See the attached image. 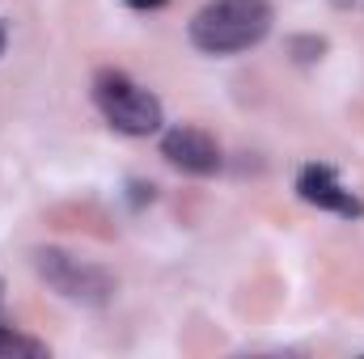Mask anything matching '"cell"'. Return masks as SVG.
Returning <instances> with one entry per match:
<instances>
[{
    "label": "cell",
    "instance_id": "obj_1",
    "mask_svg": "<svg viewBox=\"0 0 364 359\" xmlns=\"http://www.w3.org/2000/svg\"><path fill=\"white\" fill-rule=\"evenodd\" d=\"M272 21L275 13L267 0H208L191 17L186 34L203 55H237L259 47L272 34Z\"/></svg>",
    "mask_w": 364,
    "mask_h": 359
},
{
    "label": "cell",
    "instance_id": "obj_8",
    "mask_svg": "<svg viewBox=\"0 0 364 359\" xmlns=\"http://www.w3.org/2000/svg\"><path fill=\"white\" fill-rule=\"evenodd\" d=\"M339 13H364V0H331Z\"/></svg>",
    "mask_w": 364,
    "mask_h": 359
},
{
    "label": "cell",
    "instance_id": "obj_4",
    "mask_svg": "<svg viewBox=\"0 0 364 359\" xmlns=\"http://www.w3.org/2000/svg\"><path fill=\"white\" fill-rule=\"evenodd\" d=\"M161 157L182 170V174H191V178H208V174H216L220 170V144L208 136V131H199V127H170L166 136H161Z\"/></svg>",
    "mask_w": 364,
    "mask_h": 359
},
{
    "label": "cell",
    "instance_id": "obj_10",
    "mask_svg": "<svg viewBox=\"0 0 364 359\" xmlns=\"http://www.w3.org/2000/svg\"><path fill=\"white\" fill-rule=\"evenodd\" d=\"M0 55H4V26H0Z\"/></svg>",
    "mask_w": 364,
    "mask_h": 359
},
{
    "label": "cell",
    "instance_id": "obj_3",
    "mask_svg": "<svg viewBox=\"0 0 364 359\" xmlns=\"http://www.w3.org/2000/svg\"><path fill=\"white\" fill-rule=\"evenodd\" d=\"M34 270H38V279L47 283V287H55L64 300H73V304H106L110 296H114V279L106 275L102 267H93V263H81L77 254H68V250H55V245H43V250H34Z\"/></svg>",
    "mask_w": 364,
    "mask_h": 359
},
{
    "label": "cell",
    "instance_id": "obj_9",
    "mask_svg": "<svg viewBox=\"0 0 364 359\" xmlns=\"http://www.w3.org/2000/svg\"><path fill=\"white\" fill-rule=\"evenodd\" d=\"M123 4H132V9H161L166 0H123Z\"/></svg>",
    "mask_w": 364,
    "mask_h": 359
},
{
    "label": "cell",
    "instance_id": "obj_6",
    "mask_svg": "<svg viewBox=\"0 0 364 359\" xmlns=\"http://www.w3.org/2000/svg\"><path fill=\"white\" fill-rule=\"evenodd\" d=\"M43 355H47V343L26 338V334L0 326V359H43Z\"/></svg>",
    "mask_w": 364,
    "mask_h": 359
},
{
    "label": "cell",
    "instance_id": "obj_7",
    "mask_svg": "<svg viewBox=\"0 0 364 359\" xmlns=\"http://www.w3.org/2000/svg\"><path fill=\"white\" fill-rule=\"evenodd\" d=\"M288 51H292L301 64H318L322 51H326V38H318V34H301V38H288Z\"/></svg>",
    "mask_w": 364,
    "mask_h": 359
},
{
    "label": "cell",
    "instance_id": "obj_2",
    "mask_svg": "<svg viewBox=\"0 0 364 359\" xmlns=\"http://www.w3.org/2000/svg\"><path fill=\"white\" fill-rule=\"evenodd\" d=\"M93 101L102 110V118L119 131V136H153L166 123V110L157 101V93L136 85L127 72L119 68H102L93 77Z\"/></svg>",
    "mask_w": 364,
    "mask_h": 359
},
{
    "label": "cell",
    "instance_id": "obj_11",
    "mask_svg": "<svg viewBox=\"0 0 364 359\" xmlns=\"http://www.w3.org/2000/svg\"><path fill=\"white\" fill-rule=\"evenodd\" d=\"M0 292H4V287H0Z\"/></svg>",
    "mask_w": 364,
    "mask_h": 359
},
{
    "label": "cell",
    "instance_id": "obj_5",
    "mask_svg": "<svg viewBox=\"0 0 364 359\" xmlns=\"http://www.w3.org/2000/svg\"><path fill=\"white\" fill-rule=\"evenodd\" d=\"M296 194H301L309 207L335 211V216H343V220H360L364 216L360 194H352L331 165H305V170L296 174Z\"/></svg>",
    "mask_w": 364,
    "mask_h": 359
}]
</instances>
